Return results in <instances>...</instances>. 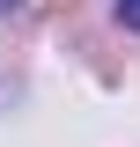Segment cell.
Returning a JSON list of instances; mask_svg holds the SVG:
<instances>
[{"label":"cell","instance_id":"obj_1","mask_svg":"<svg viewBox=\"0 0 140 147\" xmlns=\"http://www.w3.org/2000/svg\"><path fill=\"white\" fill-rule=\"evenodd\" d=\"M118 22H125V30H140V0H118Z\"/></svg>","mask_w":140,"mask_h":147},{"label":"cell","instance_id":"obj_2","mask_svg":"<svg viewBox=\"0 0 140 147\" xmlns=\"http://www.w3.org/2000/svg\"><path fill=\"white\" fill-rule=\"evenodd\" d=\"M0 7H7V15H15V7H22V0H0Z\"/></svg>","mask_w":140,"mask_h":147}]
</instances>
